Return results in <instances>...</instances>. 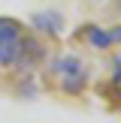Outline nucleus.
Here are the masks:
<instances>
[{
    "label": "nucleus",
    "mask_w": 121,
    "mask_h": 123,
    "mask_svg": "<svg viewBox=\"0 0 121 123\" xmlns=\"http://www.w3.org/2000/svg\"><path fill=\"white\" fill-rule=\"evenodd\" d=\"M118 66H121V63H118ZM109 96H112L115 102H121V69L115 72V78L109 81Z\"/></svg>",
    "instance_id": "423d86ee"
},
{
    "label": "nucleus",
    "mask_w": 121,
    "mask_h": 123,
    "mask_svg": "<svg viewBox=\"0 0 121 123\" xmlns=\"http://www.w3.org/2000/svg\"><path fill=\"white\" fill-rule=\"evenodd\" d=\"M24 39H27V33L21 30L18 21L0 18V66H18Z\"/></svg>",
    "instance_id": "f03ea898"
},
{
    "label": "nucleus",
    "mask_w": 121,
    "mask_h": 123,
    "mask_svg": "<svg viewBox=\"0 0 121 123\" xmlns=\"http://www.w3.org/2000/svg\"><path fill=\"white\" fill-rule=\"evenodd\" d=\"M85 30H88L91 45H97V48H109V45H115V42H121V27H115L112 33L103 30V27H85Z\"/></svg>",
    "instance_id": "7ed1b4c3"
},
{
    "label": "nucleus",
    "mask_w": 121,
    "mask_h": 123,
    "mask_svg": "<svg viewBox=\"0 0 121 123\" xmlns=\"http://www.w3.org/2000/svg\"><path fill=\"white\" fill-rule=\"evenodd\" d=\"M42 54H45V48L39 45L36 39H24V48H21V60H18V69H27V66H33V63H39L42 60Z\"/></svg>",
    "instance_id": "39448f33"
},
{
    "label": "nucleus",
    "mask_w": 121,
    "mask_h": 123,
    "mask_svg": "<svg viewBox=\"0 0 121 123\" xmlns=\"http://www.w3.org/2000/svg\"><path fill=\"white\" fill-rule=\"evenodd\" d=\"M52 75H54V81L60 84V90L70 93V96L82 93L85 84H88V72H85V66L79 63L76 57H58L52 63Z\"/></svg>",
    "instance_id": "f257e3e1"
},
{
    "label": "nucleus",
    "mask_w": 121,
    "mask_h": 123,
    "mask_svg": "<svg viewBox=\"0 0 121 123\" xmlns=\"http://www.w3.org/2000/svg\"><path fill=\"white\" fill-rule=\"evenodd\" d=\"M33 27L36 30H45V33H52V36H58L60 27H64V18H60L58 12H36V15H33Z\"/></svg>",
    "instance_id": "20e7f679"
}]
</instances>
